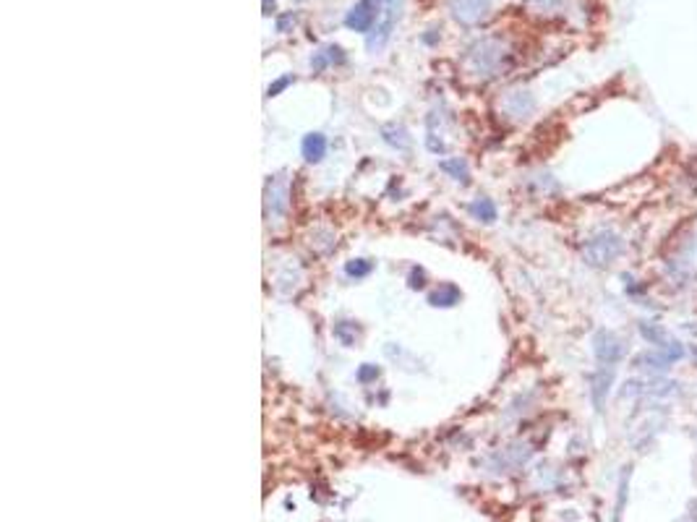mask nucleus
<instances>
[{
    "mask_svg": "<svg viewBox=\"0 0 697 522\" xmlns=\"http://www.w3.org/2000/svg\"><path fill=\"white\" fill-rule=\"evenodd\" d=\"M637 334H640V340L648 345V348H663L668 342V329L661 321H653V318H643V321H637Z\"/></svg>",
    "mask_w": 697,
    "mask_h": 522,
    "instance_id": "9",
    "label": "nucleus"
},
{
    "mask_svg": "<svg viewBox=\"0 0 697 522\" xmlns=\"http://www.w3.org/2000/svg\"><path fill=\"white\" fill-rule=\"evenodd\" d=\"M457 301H460V290H457L455 285H444V288H439L436 293L428 296V303H431V306H441V308H449V306H455Z\"/></svg>",
    "mask_w": 697,
    "mask_h": 522,
    "instance_id": "17",
    "label": "nucleus"
},
{
    "mask_svg": "<svg viewBox=\"0 0 697 522\" xmlns=\"http://www.w3.org/2000/svg\"><path fill=\"white\" fill-rule=\"evenodd\" d=\"M334 337L342 342V345H356L358 340V326L353 324V321H340V324H334Z\"/></svg>",
    "mask_w": 697,
    "mask_h": 522,
    "instance_id": "20",
    "label": "nucleus"
},
{
    "mask_svg": "<svg viewBox=\"0 0 697 522\" xmlns=\"http://www.w3.org/2000/svg\"><path fill=\"white\" fill-rule=\"evenodd\" d=\"M468 61L473 63V69L481 74H493L504 61V45L499 39H481L473 50H470Z\"/></svg>",
    "mask_w": 697,
    "mask_h": 522,
    "instance_id": "4",
    "label": "nucleus"
},
{
    "mask_svg": "<svg viewBox=\"0 0 697 522\" xmlns=\"http://www.w3.org/2000/svg\"><path fill=\"white\" fill-rule=\"evenodd\" d=\"M266 206L274 217H282L288 212V183L282 178H272L266 186Z\"/></svg>",
    "mask_w": 697,
    "mask_h": 522,
    "instance_id": "10",
    "label": "nucleus"
},
{
    "mask_svg": "<svg viewBox=\"0 0 697 522\" xmlns=\"http://www.w3.org/2000/svg\"><path fill=\"white\" fill-rule=\"evenodd\" d=\"M439 167L449 175V178H455V181H460V183L470 181V170H468V162H465V159H460V157L441 159Z\"/></svg>",
    "mask_w": 697,
    "mask_h": 522,
    "instance_id": "15",
    "label": "nucleus"
},
{
    "mask_svg": "<svg viewBox=\"0 0 697 522\" xmlns=\"http://www.w3.org/2000/svg\"><path fill=\"white\" fill-rule=\"evenodd\" d=\"M326 63H329L326 53H316V55H314V58H311V69H314V74H321V71L326 69Z\"/></svg>",
    "mask_w": 697,
    "mask_h": 522,
    "instance_id": "25",
    "label": "nucleus"
},
{
    "mask_svg": "<svg viewBox=\"0 0 697 522\" xmlns=\"http://www.w3.org/2000/svg\"><path fill=\"white\" fill-rule=\"evenodd\" d=\"M663 280L668 282V288L674 293H684L690 290L697 280V256H695V243L692 238L687 243H676L671 254L663 261Z\"/></svg>",
    "mask_w": 697,
    "mask_h": 522,
    "instance_id": "2",
    "label": "nucleus"
},
{
    "mask_svg": "<svg viewBox=\"0 0 697 522\" xmlns=\"http://www.w3.org/2000/svg\"><path fill=\"white\" fill-rule=\"evenodd\" d=\"M679 522H697V501H692V504H690V512H687V515H684Z\"/></svg>",
    "mask_w": 697,
    "mask_h": 522,
    "instance_id": "28",
    "label": "nucleus"
},
{
    "mask_svg": "<svg viewBox=\"0 0 697 522\" xmlns=\"http://www.w3.org/2000/svg\"><path fill=\"white\" fill-rule=\"evenodd\" d=\"M624 293H627V298H632V301H645L648 293H651V282L635 280V277L624 274Z\"/></svg>",
    "mask_w": 697,
    "mask_h": 522,
    "instance_id": "19",
    "label": "nucleus"
},
{
    "mask_svg": "<svg viewBox=\"0 0 697 522\" xmlns=\"http://www.w3.org/2000/svg\"><path fill=\"white\" fill-rule=\"evenodd\" d=\"M614 381H616V373L611 366H598L596 371L591 373V378H588V394H591V402H593V410L596 413H603L606 410V402L608 397H611V389H614Z\"/></svg>",
    "mask_w": 697,
    "mask_h": 522,
    "instance_id": "5",
    "label": "nucleus"
},
{
    "mask_svg": "<svg viewBox=\"0 0 697 522\" xmlns=\"http://www.w3.org/2000/svg\"><path fill=\"white\" fill-rule=\"evenodd\" d=\"M687 350H690V356H687V358H690L692 363L697 366V342H692V345H687Z\"/></svg>",
    "mask_w": 697,
    "mask_h": 522,
    "instance_id": "31",
    "label": "nucleus"
},
{
    "mask_svg": "<svg viewBox=\"0 0 697 522\" xmlns=\"http://www.w3.org/2000/svg\"><path fill=\"white\" fill-rule=\"evenodd\" d=\"M381 136H384V141H387L389 146H397V149H408L410 146L408 131L402 129V126H384V129H381Z\"/></svg>",
    "mask_w": 697,
    "mask_h": 522,
    "instance_id": "18",
    "label": "nucleus"
},
{
    "mask_svg": "<svg viewBox=\"0 0 697 522\" xmlns=\"http://www.w3.org/2000/svg\"><path fill=\"white\" fill-rule=\"evenodd\" d=\"M373 269V264L371 261H366V259H353V261H348L345 264V272H348V277H366V274L371 272Z\"/></svg>",
    "mask_w": 697,
    "mask_h": 522,
    "instance_id": "22",
    "label": "nucleus"
},
{
    "mask_svg": "<svg viewBox=\"0 0 697 522\" xmlns=\"http://www.w3.org/2000/svg\"><path fill=\"white\" fill-rule=\"evenodd\" d=\"M632 368H635L640 376L651 378V376H666L668 371H671V363H668V358L661 353L658 348H648L643 350V353H637V356H632Z\"/></svg>",
    "mask_w": 697,
    "mask_h": 522,
    "instance_id": "6",
    "label": "nucleus"
},
{
    "mask_svg": "<svg viewBox=\"0 0 697 522\" xmlns=\"http://www.w3.org/2000/svg\"><path fill=\"white\" fill-rule=\"evenodd\" d=\"M491 0H449V11L460 24H478L486 19Z\"/></svg>",
    "mask_w": 697,
    "mask_h": 522,
    "instance_id": "7",
    "label": "nucleus"
},
{
    "mask_svg": "<svg viewBox=\"0 0 697 522\" xmlns=\"http://www.w3.org/2000/svg\"><path fill=\"white\" fill-rule=\"evenodd\" d=\"M379 366H373V363H363L361 368H358V381L361 384H371V381H376L379 378Z\"/></svg>",
    "mask_w": 697,
    "mask_h": 522,
    "instance_id": "23",
    "label": "nucleus"
},
{
    "mask_svg": "<svg viewBox=\"0 0 697 522\" xmlns=\"http://www.w3.org/2000/svg\"><path fill=\"white\" fill-rule=\"evenodd\" d=\"M504 107H507V113L515 115V118H528V115L536 110V99H533L528 91H512V94L504 99Z\"/></svg>",
    "mask_w": 697,
    "mask_h": 522,
    "instance_id": "11",
    "label": "nucleus"
},
{
    "mask_svg": "<svg viewBox=\"0 0 697 522\" xmlns=\"http://www.w3.org/2000/svg\"><path fill=\"white\" fill-rule=\"evenodd\" d=\"M293 81H296L293 76H282V79H277L274 84H269V89H266V97H277V94H280L282 89H288V86Z\"/></svg>",
    "mask_w": 697,
    "mask_h": 522,
    "instance_id": "24",
    "label": "nucleus"
},
{
    "mask_svg": "<svg viewBox=\"0 0 697 522\" xmlns=\"http://www.w3.org/2000/svg\"><path fill=\"white\" fill-rule=\"evenodd\" d=\"M392 24H394V16H387V21L376 29V34L368 37V50H379V47H384V42H387L389 34H392Z\"/></svg>",
    "mask_w": 697,
    "mask_h": 522,
    "instance_id": "21",
    "label": "nucleus"
},
{
    "mask_svg": "<svg viewBox=\"0 0 697 522\" xmlns=\"http://www.w3.org/2000/svg\"><path fill=\"white\" fill-rule=\"evenodd\" d=\"M290 26H296V16H293V14H285V16H280V19H277V31H282V34H285V31H290Z\"/></svg>",
    "mask_w": 697,
    "mask_h": 522,
    "instance_id": "26",
    "label": "nucleus"
},
{
    "mask_svg": "<svg viewBox=\"0 0 697 522\" xmlns=\"http://www.w3.org/2000/svg\"><path fill=\"white\" fill-rule=\"evenodd\" d=\"M629 476H632V468H624L619 476V488H616V504H614V522L624 520V509H627V499H629Z\"/></svg>",
    "mask_w": 697,
    "mask_h": 522,
    "instance_id": "14",
    "label": "nucleus"
},
{
    "mask_svg": "<svg viewBox=\"0 0 697 522\" xmlns=\"http://www.w3.org/2000/svg\"><path fill=\"white\" fill-rule=\"evenodd\" d=\"M663 356L668 358V363L671 366H676V363H682L684 358L690 356V350H687V345H684L682 340H676V337H668V342L663 345V348H658Z\"/></svg>",
    "mask_w": 697,
    "mask_h": 522,
    "instance_id": "16",
    "label": "nucleus"
},
{
    "mask_svg": "<svg viewBox=\"0 0 697 522\" xmlns=\"http://www.w3.org/2000/svg\"><path fill=\"white\" fill-rule=\"evenodd\" d=\"M373 21H376V6H373L371 0H358L356 6L348 11V16H345L348 29L353 31H371Z\"/></svg>",
    "mask_w": 697,
    "mask_h": 522,
    "instance_id": "8",
    "label": "nucleus"
},
{
    "mask_svg": "<svg viewBox=\"0 0 697 522\" xmlns=\"http://www.w3.org/2000/svg\"><path fill=\"white\" fill-rule=\"evenodd\" d=\"M468 212H470V217H473V220L486 222V225L496 222V214H499V212H496V204H493L491 199H486V196L476 199V201H470Z\"/></svg>",
    "mask_w": 697,
    "mask_h": 522,
    "instance_id": "13",
    "label": "nucleus"
},
{
    "mask_svg": "<svg viewBox=\"0 0 697 522\" xmlns=\"http://www.w3.org/2000/svg\"><path fill=\"white\" fill-rule=\"evenodd\" d=\"M261 8H264V11H261L264 16H272L274 14V0H264V3H261Z\"/></svg>",
    "mask_w": 697,
    "mask_h": 522,
    "instance_id": "30",
    "label": "nucleus"
},
{
    "mask_svg": "<svg viewBox=\"0 0 697 522\" xmlns=\"http://www.w3.org/2000/svg\"><path fill=\"white\" fill-rule=\"evenodd\" d=\"M324 53H326V58H329V63H345V55H342V47L332 45V47H326Z\"/></svg>",
    "mask_w": 697,
    "mask_h": 522,
    "instance_id": "27",
    "label": "nucleus"
},
{
    "mask_svg": "<svg viewBox=\"0 0 697 522\" xmlns=\"http://www.w3.org/2000/svg\"><path fill=\"white\" fill-rule=\"evenodd\" d=\"M301 151H304L306 162H321L326 154L324 134H306L304 141H301Z\"/></svg>",
    "mask_w": 697,
    "mask_h": 522,
    "instance_id": "12",
    "label": "nucleus"
},
{
    "mask_svg": "<svg viewBox=\"0 0 697 522\" xmlns=\"http://www.w3.org/2000/svg\"><path fill=\"white\" fill-rule=\"evenodd\" d=\"M410 288H423V272H413V277H410Z\"/></svg>",
    "mask_w": 697,
    "mask_h": 522,
    "instance_id": "29",
    "label": "nucleus"
},
{
    "mask_svg": "<svg viewBox=\"0 0 697 522\" xmlns=\"http://www.w3.org/2000/svg\"><path fill=\"white\" fill-rule=\"evenodd\" d=\"M593 356L598 361V366H619L627 358V342L611 329H598L593 334Z\"/></svg>",
    "mask_w": 697,
    "mask_h": 522,
    "instance_id": "3",
    "label": "nucleus"
},
{
    "mask_svg": "<svg viewBox=\"0 0 697 522\" xmlns=\"http://www.w3.org/2000/svg\"><path fill=\"white\" fill-rule=\"evenodd\" d=\"M629 249L627 235L616 230V227H598L596 233H591L580 246L583 261L593 269H608L614 266Z\"/></svg>",
    "mask_w": 697,
    "mask_h": 522,
    "instance_id": "1",
    "label": "nucleus"
}]
</instances>
